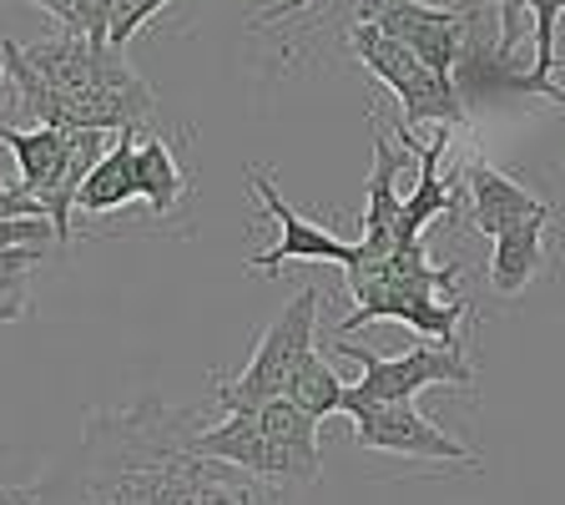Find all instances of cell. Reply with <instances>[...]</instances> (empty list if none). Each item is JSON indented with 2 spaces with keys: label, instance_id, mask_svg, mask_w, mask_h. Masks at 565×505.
Wrapping results in <instances>:
<instances>
[{
  "label": "cell",
  "instance_id": "cell-15",
  "mask_svg": "<svg viewBox=\"0 0 565 505\" xmlns=\"http://www.w3.org/2000/svg\"><path fill=\"white\" fill-rule=\"evenodd\" d=\"M137 182H141V198H147V208H152L157 218L177 212V202L188 198V182H192V177L182 172V162H177V147L162 137V131H152V137L137 141Z\"/></svg>",
  "mask_w": 565,
  "mask_h": 505
},
{
  "label": "cell",
  "instance_id": "cell-20",
  "mask_svg": "<svg viewBox=\"0 0 565 505\" xmlns=\"http://www.w3.org/2000/svg\"><path fill=\"white\" fill-rule=\"evenodd\" d=\"M15 243H35V248L56 243V223L51 218H0V248Z\"/></svg>",
  "mask_w": 565,
  "mask_h": 505
},
{
  "label": "cell",
  "instance_id": "cell-13",
  "mask_svg": "<svg viewBox=\"0 0 565 505\" xmlns=\"http://www.w3.org/2000/svg\"><path fill=\"white\" fill-rule=\"evenodd\" d=\"M555 212H541V218H525L515 223L510 233L490 238V288L500 298H515L525 294L530 283L541 278L545 269V223H551Z\"/></svg>",
  "mask_w": 565,
  "mask_h": 505
},
{
  "label": "cell",
  "instance_id": "cell-17",
  "mask_svg": "<svg viewBox=\"0 0 565 505\" xmlns=\"http://www.w3.org/2000/svg\"><path fill=\"white\" fill-rule=\"evenodd\" d=\"M41 263L35 243L0 248V324H21L31 314V273Z\"/></svg>",
  "mask_w": 565,
  "mask_h": 505
},
{
  "label": "cell",
  "instance_id": "cell-10",
  "mask_svg": "<svg viewBox=\"0 0 565 505\" xmlns=\"http://www.w3.org/2000/svg\"><path fill=\"white\" fill-rule=\"evenodd\" d=\"M353 304L359 308L339 324V334H359L364 324H384V318H394V324H409V329L424 334V339L449 344V349H465L459 334H455V324L470 314L465 298L414 294V288H364V294H353Z\"/></svg>",
  "mask_w": 565,
  "mask_h": 505
},
{
  "label": "cell",
  "instance_id": "cell-12",
  "mask_svg": "<svg viewBox=\"0 0 565 505\" xmlns=\"http://www.w3.org/2000/svg\"><path fill=\"white\" fill-rule=\"evenodd\" d=\"M374 127V172H369V208H364V238H359V259H384L394 253V228H399V212H404V198H399V182L404 177V162L409 152L394 147L384 131V122H369Z\"/></svg>",
  "mask_w": 565,
  "mask_h": 505
},
{
  "label": "cell",
  "instance_id": "cell-26",
  "mask_svg": "<svg viewBox=\"0 0 565 505\" xmlns=\"http://www.w3.org/2000/svg\"><path fill=\"white\" fill-rule=\"evenodd\" d=\"M0 6H6V0H0Z\"/></svg>",
  "mask_w": 565,
  "mask_h": 505
},
{
  "label": "cell",
  "instance_id": "cell-24",
  "mask_svg": "<svg viewBox=\"0 0 565 505\" xmlns=\"http://www.w3.org/2000/svg\"><path fill=\"white\" fill-rule=\"evenodd\" d=\"M0 82H6V56H0Z\"/></svg>",
  "mask_w": 565,
  "mask_h": 505
},
{
  "label": "cell",
  "instance_id": "cell-2",
  "mask_svg": "<svg viewBox=\"0 0 565 505\" xmlns=\"http://www.w3.org/2000/svg\"><path fill=\"white\" fill-rule=\"evenodd\" d=\"M353 51L394 92V102H399V131H419L424 122H435V127H465L470 122V102H465L455 76H439L435 66H424L404 41H394V35L379 31L364 15L353 21Z\"/></svg>",
  "mask_w": 565,
  "mask_h": 505
},
{
  "label": "cell",
  "instance_id": "cell-3",
  "mask_svg": "<svg viewBox=\"0 0 565 505\" xmlns=\"http://www.w3.org/2000/svg\"><path fill=\"white\" fill-rule=\"evenodd\" d=\"M318 304H323L318 288H298V294L282 304V314L258 334L253 359H247L237 375H212L223 410H258V404L278 400L282 389H288L298 359L318 344Z\"/></svg>",
  "mask_w": 565,
  "mask_h": 505
},
{
  "label": "cell",
  "instance_id": "cell-5",
  "mask_svg": "<svg viewBox=\"0 0 565 505\" xmlns=\"http://www.w3.org/2000/svg\"><path fill=\"white\" fill-rule=\"evenodd\" d=\"M353 445L374 450V455H404V460H455V465H480L470 445H459L449 430L424 420L414 400H374L353 404Z\"/></svg>",
  "mask_w": 565,
  "mask_h": 505
},
{
  "label": "cell",
  "instance_id": "cell-7",
  "mask_svg": "<svg viewBox=\"0 0 565 505\" xmlns=\"http://www.w3.org/2000/svg\"><path fill=\"white\" fill-rule=\"evenodd\" d=\"M188 455L217 460V465H233L237 475H258V481H273V485H308L303 465L278 440H268L258 410H227L212 430L188 435Z\"/></svg>",
  "mask_w": 565,
  "mask_h": 505
},
{
  "label": "cell",
  "instance_id": "cell-6",
  "mask_svg": "<svg viewBox=\"0 0 565 505\" xmlns=\"http://www.w3.org/2000/svg\"><path fill=\"white\" fill-rule=\"evenodd\" d=\"M247 182H253V192H258L263 212H268V223L278 228V243H273L268 253H258V259H247V273L268 278V273H282V269H294V263H313V259L318 263H339V269L359 263V243L333 238L323 223H313V218H303V212L288 208V202H282V192L273 188V172L247 167Z\"/></svg>",
  "mask_w": 565,
  "mask_h": 505
},
{
  "label": "cell",
  "instance_id": "cell-22",
  "mask_svg": "<svg viewBox=\"0 0 565 505\" xmlns=\"http://www.w3.org/2000/svg\"><path fill=\"white\" fill-rule=\"evenodd\" d=\"M308 6H318V0H273V6L258 15V21H288V15L308 11Z\"/></svg>",
  "mask_w": 565,
  "mask_h": 505
},
{
  "label": "cell",
  "instance_id": "cell-14",
  "mask_svg": "<svg viewBox=\"0 0 565 505\" xmlns=\"http://www.w3.org/2000/svg\"><path fill=\"white\" fill-rule=\"evenodd\" d=\"M137 141L141 131L127 127L117 131V141L102 152V162L86 172L82 192H76V212H117L127 202L141 198V182H137Z\"/></svg>",
  "mask_w": 565,
  "mask_h": 505
},
{
  "label": "cell",
  "instance_id": "cell-25",
  "mask_svg": "<svg viewBox=\"0 0 565 505\" xmlns=\"http://www.w3.org/2000/svg\"><path fill=\"white\" fill-rule=\"evenodd\" d=\"M561 66H565V51H561Z\"/></svg>",
  "mask_w": 565,
  "mask_h": 505
},
{
  "label": "cell",
  "instance_id": "cell-16",
  "mask_svg": "<svg viewBox=\"0 0 565 505\" xmlns=\"http://www.w3.org/2000/svg\"><path fill=\"white\" fill-rule=\"evenodd\" d=\"M294 404H303L313 420H329V414H343V400H349V385H343L339 375H333L329 365H323V354H318V344L298 359L294 379H288V389H282Z\"/></svg>",
  "mask_w": 565,
  "mask_h": 505
},
{
  "label": "cell",
  "instance_id": "cell-27",
  "mask_svg": "<svg viewBox=\"0 0 565 505\" xmlns=\"http://www.w3.org/2000/svg\"><path fill=\"white\" fill-rule=\"evenodd\" d=\"M561 167H565V162H561Z\"/></svg>",
  "mask_w": 565,
  "mask_h": 505
},
{
  "label": "cell",
  "instance_id": "cell-1",
  "mask_svg": "<svg viewBox=\"0 0 565 505\" xmlns=\"http://www.w3.org/2000/svg\"><path fill=\"white\" fill-rule=\"evenodd\" d=\"M6 76L21 92V112L31 127H106L127 131L157 117V92L127 66V51L86 35H51L35 46L0 41Z\"/></svg>",
  "mask_w": 565,
  "mask_h": 505
},
{
  "label": "cell",
  "instance_id": "cell-8",
  "mask_svg": "<svg viewBox=\"0 0 565 505\" xmlns=\"http://www.w3.org/2000/svg\"><path fill=\"white\" fill-rule=\"evenodd\" d=\"M561 15H565V0H500V66H510L520 51V41H535V61L530 71H520L515 86L525 96H545L551 106H565V92L555 86V71H561Z\"/></svg>",
  "mask_w": 565,
  "mask_h": 505
},
{
  "label": "cell",
  "instance_id": "cell-23",
  "mask_svg": "<svg viewBox=\"0 0 565 505\" xmlns=\"http://www.w3.org/2000/svg\"><path fill=\"white\" fill-rule=\"evenodd\" d=\"M25 6H35V11H46V15H61V11H66V0H25Z\"/></svg>",
  "mask_w": 565,
  "mask_h": 505
},
{
  "label": "cell",
  "instance_id": "cell-11",
  "mask_svg": "<svg viewBox=\"0 0 565 505\" xmlns=\"http://www.w3.org/2000/svg\"><path fill=\"white\" fill-rule=\"evenodd\" d=\"M459 198H465V223L484 238L510 233L525 218H541V212H555L551 202H541L535 192H525L515 177H505L500 167H490L484 157H470L459 167Z\"/></svg>",
  "mask_w": 565,
  "mask_h": 505
},
{
  "label": "cell",
  "instance_id": "cell-4",
  "mask_svg": "<svg viewBox=\"0 0 565 505\" xmlns=\"http://www.w3.org/2000/svg\"><path fill=\"white\" fill-rule=\"evenodd\" d=\"M333 349L359 359V369H364V379L349 385L343 414H349L353 404H374V400H414V394L429 385H459V389L475 385V369H470V359H465V349H449V344H435V339L414 344L399 359H384V354L364 349V344H349L343 334Z\"/></svg>",
  "mask_w": 565,
  "mask_h": 505
},
{
  "label": "cell",
  "instance_id": "cell-9",
  "mask_svg": "<svg viewBox=\"0 0 565 505\" xmlns=\"http://www.w3.org/2000/svg\"><path fill=\"white\" fill-rule=\"evenodd\" d=\"M364 21L388 31L394 41L414 51L424 66H435L439 76H455L459 66V41H465V15L459 6H424V0H369Z\"/></svg>",
  "mask_w": 565,
  "mask_h": 505
},
{
  "label": "cell",
  "instance_id": "cell-19",
  "mask_svg": "<svg viewBox=\"0 0 565 505\" xmlns=\"http://www.w3.org/2000/svg\"><path fill=\"white\" fill-rule=\"evenodd\" d=\"M167 6H172V0H117V11H111V35H106V41L127 51L131 35H137L147 21H157Z\"/></svg>",
  "mask_w": 565,
  "mask_h": 505
},
{
  "label": "cell",
  "instance_id": "cell-21",
  "mask_svg": "<svg viewBox=\"0 0 565 505\" xmlns=\"http://www.w3.org/2000/svg\"><path fill=\"white\" fill-rule=\"evenodd\" d=\"M198 505H258V501H253V491H247V485H227L223 475H212V481L202 485Z\"/></svg>",
  "mask_w": 565,
  "mask_h": 505
},
{
  "label": "cell",
  "instance_id": "cell-18",
  "mask_svg": "<svg viewBox=\"0 0 565 505\" xmlns=\"http://www.w3.org/2000/svg\"><path fill=\"white\" fill-rule=\"evenodd\" d=\"M111 11H117V0H66V11H61L56 21H61V31H71V35L106 41V35H111Z\"/></svg>",
  "mask_w": 565,
  "mask_h": 505
}]
</instances>
